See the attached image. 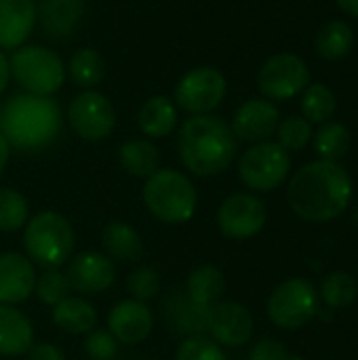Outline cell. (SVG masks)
Here are the masks:
<instances>
[{"instance_id":"1","label":"cell","mask_w":358,"mask_h":360,"mask_svg":"<svg viewBox=\"0 0 358 360\" xmlns=\"http://www.w3.org/2000/svg\"><path fill=\"white\" fill-rule=\"evenodd\" d=\"M287 200L298 217L325 224L348 209L352 200V179L340 162L314 160L298 169L291 177Z\"/></svg>"},{"instance_id":"2","label":"cell","mask_w":358,"mask_h":360,"mask_svg":"<svg viewBox=\"0 0 358 360\" xmlns=\"http://www.w3.org/2000/svg\"><path fill=\"white\" fill-rule=\"evenodd\" d=\"M179 160L196 177H215L236 158L238 139L230 124L213 114L190 116L179 129Z\"/></svg>"},{"instance_id":"3","label":"cell","mask_w":358,"mask_h":360,"mask_svg":"<svg viewBox=\"0 0 358 360\" xmlns=\"http://www.w3.org/2000/svg\"><path fill=\"white\" fill-rule=\"evenodd\" d=\"M61 108L51 97L17 93L0 108V133L11 148L38 150L61 131Z\"/></svg>"},{"instance_id":"4","label":"cell","mask_w":358,"mask_h":360,"mask_svg":"<svg viewBox=\"0 0 358 360\" xmlns=\"http://www.w3.org/2000/svg\"><path fill=\"white\" fill-rule=\"evenodd\" d=\"M74 245V228L57 211H40L23 228L27 259L44 270H59L72 257Z\"/></svg>"},{"instance_id":"5","label":"cell","mask_w":358,"mask_h":360,"mask_svg":"<svg viewBox=\"0 0 358 360\" xmlns=\"http://www.w3.org/2000/svg\"><path fill=\"white\" fill-rule=\"evenodd\" d=\"M196 202L192 181L175 169H158L143 184L146 209L165 224H186L192 219Z\"/></svg>"},{"instance_id":"6","label":"cell","mask_w":358,"mask_h":360,"mask_svg":"<svg viewBox=\"0 0 358 360\" xmlns=\"http://www.w3.org/2000/svg\"><path fill=\"white\" fill-rule=\"evenodd\" d=\"M8 68L11 76L25 93L40 97H51L57 93L68 76L61 57L42 44H25L15 49L8 59Z\"/></svg>"},{"instance_id":"7","label":"cell","mask_w":358,"mask_h":360,"mask_svg":"<svg viewBox=\"0 0 358 360\" xmlns=\"http://www.w3.org/2000/svg\"><path fill=\"white\" fill-rule=\"evenodd\" d=\"M319 314V293L306 278H289L281 283L268 300L270 321L285 331L306 327Z\"/></svg>"},{"instance_id":"8","label":"cell","mask_w":358,"mask_h":360,"mask_svg":"<svg viewBox=\"0 0 358 360\" xmlns=\"http://www.w3.org/2000/svg\"><path fill=\"white\" fill-rule=\"evenodd\" d=\"M291 171L289 152L276 141L253 143L238 160L241 181L255 192L276 190Z\"/></svg>"},{"instance_id":"9","label":"cell","mask_w":358,"mask_h":360,"mask_svg":"<svg viewBox=\"0 0 358 360\" xmlns=\"http://www.w3.org/2000/svg\"><path fill=\"white\" fill-rule=\"evenodd\" d=\"M226 89H228L226 76L217 68L200 65L186 72L179 78L173 101L177 108L190 112L192 116L211 114L222 105L226 97Z\"/></svg>"},{"instance_id":"10","label":"cell","mask_w":358,"mask_h":360,"mask_svg":"<svg viewBox=\"0 0 358 360\" xmlns=\"http://www.w3.org/2000/svg\"><path fill=\"white\" fill-rule=\"evenodd\" d=\"M310 84L306 61L293 53H279L264 61L257 74L260 93L272 101H289Z\"/></svg>"},{"instance_id":"11","label":"cell","mask_w":358,"mask_h":360,"mask_svg":"<svg viewBox=\"0 0 358 360\" xmlns=\"http://www.w3.org/2000/svg\"><path fill=\"white\" fill-rule=\"evenodd\" d=\"M68 120L80 139L99 141L112 135L116 124V110L103 93L82 91L70 101Z\"/></svg>"},{"instance_id":"12","label":"cell","mask_w":358,"mask_h":360,"mask_svg":"<svg viewBox=\"0 0 358 360\" xmlns=\"http://www.w3.org/2000/svg\"><path fill=\"white\" fill-rule=\"evenodd\" d=\"M268 211L266 205L247 192H236L228 196L217 211V226L226 238L245 240L260 234L266 226Z\"/></svg>"},{"instance_id":"13","label":"cell","mask_w":358,"mask_h":360,"mask_svg":"<svg viewBox=\"0 0 358 360\" xmlns=\"http://www.w3.org/2000/svg\"><path fill=\"white\" fill-rule=\"evenodd\" d=\"M63 274L72 291L84 295H97L114 285L116 266L108 255L89 251L72 257Z\"/></svg>"},{"instance_id":"14","label":"cell","mask_w":358,"mask_h":360,"mask_svg":"<svg viewBox=\"0 0 358 360\" xmlns=\"http://www.w3.org/2000/svg\"><path fill=\"white\" fill-rule=\"evenodd\" d=\"M211 340L226 348H241L253 338V316L236 302H219L211 308L209 329Z\"/></svg>"},{"instance_id":"15","label":"cell","mask_w":358,"mask_h":360,"mask_svg":"<svg viewBox=\"0 0 358 360\" xmlns=\"http://www.w3.org/2000/svg\"><path fill=\"white\" fill-rule=\"evenodd\" d=\"M281 124V112L270 99H249L232 116V133L241 141H268Z\"/></svg>"},{"instance_id":"16","label":"cell","mask_w":358,"mask_h":360,"mask_svg":"<svg viewBox=\"0 0 358 360\" xmlns=\"http://www.w3.org/2000/svg\"><path fill=\"white\" fill-rule=\"evenodd\" d=\"M154 329V314L148 304L137 300L118 302L108 314V331L118 344L137 346L150 338Z\"/></svg>"},{"instance_id":"17","label":"cell","mask_w":358,"mask_h":360,"mask_svg":"<svg viewBox=\"0 0 358 360\" xmlns=\"http://www.w3.org/2000/svg\"><path fill=\"white\" fill-rule=\"evenodd\" d=\"M36 287V268L17 251L0 255V304L17 306L25 302Z\"/></svg>"},{"instance_id":"18","label":"cell","mask_w":358,"mask_h":360,"mask_svg":"<svg viewBox=\"0 0 358 360\" xmlns=\"http://www.w3.org/2000/svg\"><path fill=\"white\" fill-rule=\"evenodd\" d=\"M36 19L42 34L51 40H63L72 36L82 21L84 0H34Z\"/></svg>"},{"instance_id":"19","label":"cell","mask_w":358,"mask_h":360,"mask_svg":"<svg viewBox=\"0 0 358 360\" xmlns=\"http://www.w3.org/2000/svg\"><path fill=\"white\" fill-rule=\"evenodd\" d=\"M36 25L34 0H0V51L19 49Z\"/></svg>"},{"instance_id":"20","label":"cell","mask_w":358,"mask_h":360,"mask_svg":"<svg viewBox=\"0 0 358 360\" xmlns=\"http://www.w3.org/2000/svg\"><path fill=\"white\" fill-rule=\"evenodd\" d=\"M211 308L198 306L192 302L186 291H175L165 302V321L171 331L179 335H203L209 329Z\"/></svg>"},{"instance_id":"21","label":"cell","mask_w":358,"mask_h":360,"mask_svg":"<svg viewBox=\"0 0 358 360\" xmlns=\"http://www.w3.org/2000/svg\"><path fill=\"white\" fill-rule=\"evenodd\" d=\"M34 346V327L15 306L0 304V356H21Z\"/></svg>"},{"instance_id":"22","label":"cell","mask_w":358,"mask_h":360,"mask_svg":"<svg viewBox=\"0 0 358 360\" xmlns=\"http://www.w3.org/2000/svg\"><path fill=\"white\" fill-rule=\"evenodd\" d=\"M177 124V105L167 95L148 97L137 112V127L146 137L160 139L173 133Z\"/></svg>"},{"instance_id":"23","label":"cell","mask_w":358,"mask_h":360,"mask_svg":"<svg viewBox=\"0 0 358 360\" xmlns=\"http://www.w3.org/2000/svg\"><path fill=\"white\" fill-rule=\"evenodd\" d=\"M101 245L112 262L137 264L143 255L141 236L127 221H110L101 232Z\"/></svg>"},{"instance_id":"24","label":"cell","mask_w":358,"mask_h":360,"mask_svg":"<svg viewBox=\"0 0 358 360\" xmlns=\"http://www.w3.org/2000/svg\"><path fill=\"white\" fill-rule=\"evenodd\" d=\"M53 323L63 333L87 335L97 327V310L87 300L70 295L53 306Z\"/></svg>"},{"instance_id":"25","label":"cell","mask_w":358,"mask_h":360,"mask_svg":"<svg viewBox=\"0 0 358 360\" xmlns=\"http://www.w3.org/2000/svg\"><path fill=\"white\" fill-rule=\"evenodd\" d=\"M184 291L198 306L213 308L215 304L222 302V295L226 291L224 272L217 266H211V264L198 266L196 270H192L188 274V281H186V289Z\"/></svg>"},{"instance_id":"26","label":"cell","mask_w":358,"mask_h":360,"mask_svg":"<svg viewBox=\"0 0 358 360\" xmlns=\"http://www.w3.org/2000/svg\"><path fill=\"white\" fill-rule=\"evenodd\" d=\"M118 162L129 175L148 179L160 169V152L148 139H129L118 150Z\"/></svg>"},{"instance_id":"27","label":"cell","mask_w":358,"mask_h":360,"mask_svg":"<svg viewBox=\"0 0 358 360\" xmlns=\"http://www.w3.org/2000/svg\"><path fill=\"white\" fill-rule=\"evenodd\" d=\"M354 46V32L346 21H327L319 27L314 38L317 53L327 61L344 59Z\"/></svg>"},{"instance_id":"28","label":"cell","mask_w":358,"mask_h":360,"mask_svg":"<svg viewBox=\"0 0 358 360\" xmlns=\"http://www.w3.org/2000/svg\"><path fill=\"white\" fill-rule=\"evenodd\" d=\"M68 72L78 86H82L84 91H93L106 76V63L99 51L87 46V49H78L72 55Z\"/></svg>"},{"instance_id":"29","label":"cell","mask_w":358,"mask_h":360,"mask_svg":"<svg viewBox=\"0 0 358 360\" xmlns=\"http://www.w3.org/2000/svg\"><path fill=\"white\" fill-rule=\"evenodd\" d=\"M335 108H338V101L329 86L321 82H312L304 89L302 114L308 122H317V124L329 122V118L335 114Z\"/></svg>"},{"instance_id":"30","label":"cell","mask_w":358,"mask_h":360,"mask_svg":"<svg viewBox=\"0 0 358 360\" xmlns=\"http://www.w3.org/2000/svg\"><path fill=\"white\" fill-rule=\"evenodd\" d=\"M314 150L321 160L338 162L350 150V131L342 122H325L314 133Z\"/></svg>"},{"instance_id":"31","label":"cell","mask_w":358,"mask_h":360,"mask_svg":"<svg viewBox=\"0 0 358 360\" xmlns=\"http://www.w3.org/2000/svg\"><path fill=\"white\" fill-rule=\"evenodd\" d=\"M27 219V198L13 188H0V232H19L25 228Z\"/></svg>"},{"instance_id":"32","label":"cell","mask_w":358,"mask_h":360,"mask_svg":"<svg viewBox=\"0 0 358 360\" xmlns=\"http://www.w3.org/2000/svg\"><path fill=\"white\" fill-rule=\"evenodd\" d=\"M358 295V283L348 272H333L325 278L321 297L329 308H344L352 304Z\"/></svg>"},{"instance_id":"33","label":"cell","mask_w":358,"mask_h":360,"mask_svg":"<svg viewBox=\"0 0 358 360\" xmlns=\"http://www.w3.org/2000/svg\"><path fill=\"white\" fill-rule=\"evenodd\" d=\"M276 137V143L283 146L287 152L304 150L312 139V122H308L304 116H289L279 124Z\"/></svg>"},{"instance_id":"34","label":"cell","mask_w":358,"mask_h":360,"mask_svg":"<svg viewBox=\"0 0 358 360\" xmlns=\"http://www.w3.org/2000/svg\"><path fill=\"white\" fill-rule=\"evenodd\" d=\"M38 300L46 306H57L65 297H70V285L68 278L61 270H44L40 276H36V287H34Z\"/></svg>"},{"instance_id":"35","label":"cell","mask_w":358,"mask_h":360,"mask_svg":"<svg viewBox=\"0 0 358 360\" xmlns=\"http://www.w3.org/2000/svg\"><path fill=\"white\" fill-rule=\"evenodd\" d=\"M175 360H228L226 352L222 350L219 344H215L211 338L205 335H190L186 338L177 352Z\"/></svg>"},{"instance_id":"36","label":"cell","mask_w":358,"mask_h":360,"mask_svg":"<svg viewBox=\"0 0 358 360\" xmlns=\"http://www.w3.org/2000/svg\"><path fill=\"white\" fill-rule=\"evenodd\" d=\"M127 289L131 293V300L137 302H150L160 293V276L154 268L148 266H139L137 270H133L127 278Z\"/></svg>"},{"instance_id":"37","label":"cell","mask_w":358,"mask_h":360,"mask_svg":"<svg viewBox=\"0 0 358 360\" xmlns=\"http://www.w3.org/2000/svg\"><path fill=\"white\" fill-rule=\"evenodd\" d=\"M84 352L93 360H112L118 352V342L108 329H93L84 338Z\"/></svg>"},{"instance_id":"38","label":"cell","mask_w":358,"mask_h":360,"mask_svg":"<svg viewBox=\"0 0 358 360\" xmlns=\"http://www.w3.org/2000/svg\"><path fill=\"white\" fill-rule=\"evenodd\" d=\"M289 356L287 348L276 340H262L249 352V360H287Z\"/></svg>"},{"instance_id":"39","label":"cell","mask_w":358,"mask_h":360,"mask_svg":"<svg viewBox=\"0 0 358 360\" xmlns=\"http://www.w3.org/2000/svg\"><path fill=\"white\" fill-rule=\"evenodd\" d=\"M27 360H65V354L57 346L44 342V344H34L27 350Z\"/></svg>"},{"instance_id":"40","label":"cell","mask_w":358,"mask_h":360,"mask_svg":"<svg viewBox=\"0 0 358 360\" xmlns=\"http://www.w3.org/2000/svg\"><path fill=\"white\" fill-rule=\"evenodd\" d=\"M11 78V68H8V57L4 55V51H0V95L6 89Z\"/></svg>"},{"instance_id":"41","label":"cell","mask_w":358,"mask_h":360,"mask_svg":"<svg viewBox=\"0 0 358 360\" xmlns=\"http://www.w3.org/2000/svg\"><path fill=\"white\" fill-rule=\"evenodd\" d=\"M8 156H11V146H8V141L2 137V133H0V175H2V171L6 169Z\"/></svg>"},{"instance_id":"42","label":"cell","mask_w":358,"mask_h":360,"mask_svg":"<svg viewBox=\"0 0 358 360\" xmlns=\"http://www.w3.org/2000/svg\"><path fill=\"white\" fill-rule=\"evenodd\" d=\"M340 8L352 17H358V0H338Z\"/></svg>"},{"instance_id":"43","label":"cell","mask_w":358,"mask_h":360,"mask_svg":"<svg viewBox=\"0 0 358 360\" xmlns=\"http://www.w3.org/2000/svg\"><path fill=\"white\" fill-rule=\"evenodd\" d=\"M287 360H306V359H302V356H289Z\"/></svg>"}]
</instances>
